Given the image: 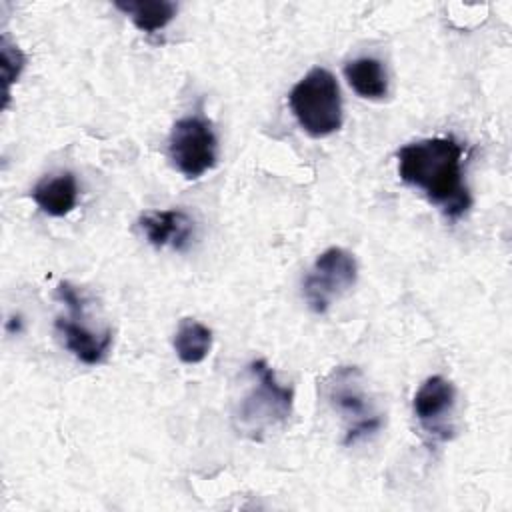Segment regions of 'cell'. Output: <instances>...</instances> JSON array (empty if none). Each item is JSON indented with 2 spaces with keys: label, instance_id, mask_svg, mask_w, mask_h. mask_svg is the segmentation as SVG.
Wrapping results in <instances>:
<instances>
[{
  "label": "cell",
  "instance_id": "obj_1",
  "mask_svg": "<svg viewBox=\"0 0 512 512\" xmlns=\"http://www.w3.org/2000/svg\"><path fill=\"white\" fill-rule=\"evenodd\" d=\"M398 176L424 196L450 220L462 218L472 206L464 180V148L452 136L422 138L396 152Z\"/></svg>",
  "mask_w": 512,
  "mask_h": 512
},
{
  "label": "cell",
  "instance_id": "obj_2",
  "mask_svg": "<svg viewBox=\"0 0 512 512\" xmlns=\"http://www.w3.org/2000/svg\"><path fill=\"white\" fill-rule=\"evenodd\" d=\"M248 372L252 376V386L240 400L234 420L242 434L252 440H262L268 430L282 426L290 418L294 390L278 382L276 372L264 358L252 360Z\"/></svg>",
  "mask_w": 512,
  "mask_h": 512
},
{
  "label": "cell",
  "instance_id": "obj_3",
  "mask_svg": "<svg viewBox=\"0 0 512 512\" xmlns=\"http://www.w3.org/2000/svg\"><path fill=\"white\" fill-rule=\"evenodd\" d=\"M290 110L300 128L314 136L324 138L342 128V96L336 76L316 66L302 76L288 94Z\"/></svg>",
  "mask_w": 512,
  "mask_h": 512
},
{
  "label": "cell",
  "instance_id": "obj_4",
  "mask_svg": "<svg viewBox=\"0 0 512 512\" xmlns=\"http://www.w3.org/2000/svg\"><path fill=\"white\" fill-rule=\"evenodd\" d=\"M322 394L346 422L344 446L372 436L382 428V416L374 410L364 388L362 372L356 366H338L322 382Z\"/></svg>",
  "mask_w": 512,
  "mask_h": 512
},
{
  "label": "cell",
  "instance_id": "obj_5",
  "mask_svg": "<svg viewBox=\"0 0 512 512\" xmlns=\"http://www.w3.org/2000/svg\"><path fill=\"white\" fill-rule=\"evenodd\" d=\"M168 156L172 166L188 180L212 170L218 160V138L210 120L200 114L176 120L168 138Z\"/></svg>",
  "mask_w": 512,
  "mask_h": 512
},
{
  "label": "cell",
  "instance_id": "obj_6",
  "mask_svg": "<svg viewBox=\"0 0 512 512\" xmlns=\"http://www.w3.org/2000/svg\"><path fill=\"white\" fill-rule=\"evenodd\" d=\"M358 278L356 258L340 248H326L312 264L302 282V294L308 308L316 314H324L334 300L354 288Z\"/></svg>",
  "mask_w": 512,
  "mask_h": 512
},
{
  "label": "cell",
  "instance_id": "obj_7",
  "mask_svg": "<svg viewBox=\"0 0 512 512\" xmlns=\"http://www.w3.org/2000/svg\"><path fill=\"white\" fill-rule=\"evenodd\" d=\"M456 386L440 376H428L412 398V412L420 426L436 440H450L454 436Z\"/></svg>",
  "mask_w": 512,
  "mask_h": 512
},
{
  "label": "cell",
  "instance_id": "obj_8",
  "mask_svg": "<svg viewBox=\"0 0 512 512\" xmlns=\"http://www.w3.org/2000/svg\"><path fill=\"white\" fill-rule=\"evenodd\" d=\"M138 226L154 248L184 250L194 234V222L184 210H148L138 218Z\"/></svg>",
  "mask_w": 512,
  "mask_h": 512
},
{
  "label": "cell",
  "instance_id": "obj_9",
  "mask_svg": "<svg viewBox=\"0 0 512 512\" xmlns=\"http://www.w3.org/2000/svg\"><path fill=\"white\" fill-rule=\"evenodd\" d=\"M80 316H58L54 326L66 346L80 362L94 366L106 360L110 346H112V330L106 328L104 332H94L78 322Z\"/></svg>",
  "mask_w": 512,
  "mask_h": 512
},
{
  "label": "cell",
  "instance_id": "obj_10",
  "mask_svg": "<svg viewBox=\"0 0 512 512\" xmlns=\"http://www.w3.org/2000/svg\"><path fill=\"white\" fill-rule=\"evenodd\" d=\"M36 206L48 214L62 218L78 204V182L72 172H60L42 178L30 192Z\"/></svg>",
  "mask_w": 512,
  "mask_h": 512
},
{
  "label": "cell",
  "instance_id": "obj_11",
  "mask_svg": "<svg viewBox=\"0 0 512 512\" xmlns=\"http://www.w3.org/2000/svg\"><path fill=\"white\" fill-rule=\"evenodd\" d=\"M344 76L350 88L368 100H382L388 94V76L378 58L362 56L346 62Z\"/></svg>",
  "mask_w": 512,
  "mask_h": 512
},
{
  "label": "cell",
  "instance_id": "obj_12",
  "mask_svg": "<svg viewBox=\"0 0 512 512\" xmlns=\"http://www.w3.org/2000/svg\"><path fill=\"white\" fill-rule=\"evenodd\" d=\"M114 6L130 16L132 24L146 34L168 26L178 12V6L170 0H116Z\"/></svg>",
  "mask_w": 512,
  "mask_h": 512
},
{
  "label": "cell",
  "instance_id": "obj_13",
  "mask_svg": "<svg viewBox=\"0 0 512 512\" xmlns=\"http://www.w3.org/2000/svg\"><path fill=\"white\" fill-rule=\"evenodd\" d=\"M172 346L184 364H198L212 348V330L194 318H182L174 332Z\"/></svg>",
  "mask_w": 512,
  "mask_h": 512
},
{
  "label": "cell",
  "instance_id": "obj_14",
  "mask_svg": "<svg viewBox=\"0 0 512 512\" xmlns=\"http://www.w3.org/2000/svg\"><path fill=\"white\" fill-rule=\"evenodd\" d=\"M0 68H2V80H4V106L8 104V96H10V84L18 80L24 64H26V56L22 54V50L18 46L8 44L6 38H2V48H0Z\"/></svg>",
  "mask_w": 512,
  "mask_h": 512
},
{
  "label": "cell",
  "instance_id": "obj_15",
  "mask_svg": "<svg viewBox=\"0 0 512 512\" xmlns=\"http://www.w3.org/2000/svg\"><path fill=\"white\" fill-rule=\"evenodd\" d=\"M56 298L66 304V308L70 310L72 316H82L84 312V300L82 296L78 294V290L70 284V282H60L56 286Z\"/></svg>",
  "mask_w": 512,
  "mask_h": 512
}]
</instances>
